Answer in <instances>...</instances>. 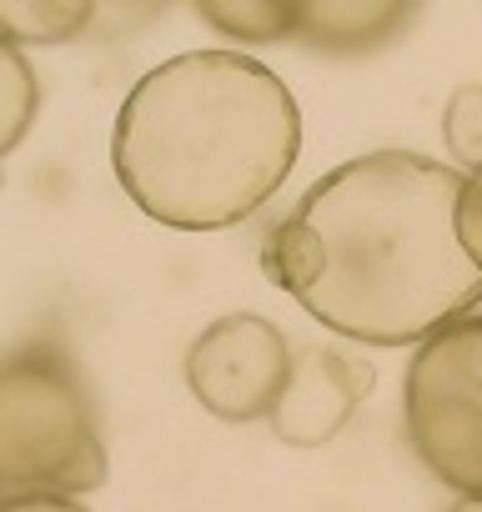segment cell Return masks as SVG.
<instances>
[{"mask_svg": "<svg viewBox=\"0 0 482 512\" xmlns=\"http://www.w3.org/2000/svg\"><path fill=\"white\" fill-rule=\"evenodd\" d=\"M186 387L191 397L221 422H262L277 412L297 352L277 322L262 312H231L216 317L186 347Z\"/></svg>", "mask_w": 482, "mask_h": 512, "instance_id": "cell-5", "label": "cell"}, {"mask_svg": "<svg viewBox=\"0 0 482 512\" xmlns=\"http://www.w3.org/2000/svg\"><path fill=\"white\" fill-rule=\"evenodd\" d=\"M96 21L91 0H0V36L6 41H26V46H66L76 36H86Z\"/></svg>", "mask_w": 482, "mask_h": 512, "instance_id": "cell-9", "label": "cell"}, {"mask_svg": "<svg viewBox=\"0 0 482 512\" xmlns=\"http://www.w3.org/2000/svg\"><path fill=\"white\" fill-rule=\"evenodd\" d=\"M302 151V111L282 76L241 51H186L121 101L111 166L161 226L226 231L257 216Z\"/></svg>", "mask_w": 482, "mask_h": 512, "instance_id": "cell-2", "label": "cell"}, {"mask_svg": "<svg viewBox=\"0 0 482 512\" xmlns=\"http://www.w3.org/2000/svg\"><path fill=\"white\" fill-rule=\"evenodd\" d=\"M442 146L462 176H482V81H467L442 106Z\"/></svg>", "mask_w": 482, "mask_h": 512, "instance_id": "cell-11", "label": "cell"}, {"mask_svg": "<svg viewBox=\"0 0 482 512\" xmlns=\"http://www.w3.org/2000/svg\"><path fill=\"white\" fill-rule=\"evenodd\" d=\"M372 382H377L372 362H362L342 347H307L267 422L287 447H327L347 432V422L367 402Z\"/></svg>", "mask_w": 482, "mask_h": 512, "instance_id": "cell-6", "label": "cell"}, {"mask_svg": "<svg viewBox=\"0 0 482 512\" xmlns=\"http://www.w3.org/2000/svg\"><path fill=\"white\" fill-rule=\"evenodd\" d=\"M417 21L407 0H297V41L322 56H367Z\"/></svg>", "mask_w": 482, "mask_h": 512, "instance_id": "cell-7", "label": "cell"}, {"mask_svg": "<svg viewBox=\"0 0 482 512\" xmlns=\"http://www.w3.org/2000/svg\"><path fill=\"white\" fill-rule=\"evenodd\" d=\"M447 512H482V502H457V507H447Z\"/></svg>", "mask_w": 482, "mask_h": 512, "instance_id": "cell-14", "label": "cell"}, {"mask_svg": "<svg viewBox=\"0 0 482 512\" xmlns=\"http://www.w3.org/2000/svg\"><path fill=\"white\" fill-rule=\"evenodd\" d=\"M402 427L417 462L457 492L482 502V312L427 337L402 382Z\"/></svg>", "mask_w": 482, "mask_h": 512, "instance_id": "cell-4", "label": "cell"}, {"mask_svg": "<svg viewBox=\"0 0 482 512\" xmlns=\"http://www.w3.org/2000/svg\"><path fill=\"white\" fill-rule=\"evenodd\" d=\"M457 236H462L467 256L482 267V176H467V191L457 206Z\"/></svg>", "mask_w": 482, "mask_h": 512, "instance_id": "cell-12", "label": "cell"}, {"mask_svg": "<svg viewBox=\"0 0 482 512\" xmlns=\"http://www.w3.org/2000/svg\"><path fill=\"white\" fill-rule=\"evenodd\" d=\"M36 111H41L36 66L26 61V51H21L16 41L0 36V161H6V156L31 136Z\"/></svg>", "mask_w": 482, "mask_h": 512, "instance_id": "cell-10", "label": "cell"}, {"mask_svg": "<svg viewBox=\"0 0 482 512\" xmlns=\"http://www.w3.org/2000/svg\"><path fill=\"white\" fill-rule=\"evenodd\" d=\"M462 191L452 161L357 156L267 231L262 272L347 342L422 347L482 302V267L457 236Z\"/></svg>", "mask_w": 482, "mask_h": 512, "instance_id": "cell-1", "label": "cell"}, {"mask_svg": "<svg viewBox=\"0 0 482 512\" xmlns=\"http://www.w3.org/2000/svg\"><path fill=\"white\" fill-rule=\"evenodd\" d=\"M106 482L86 372L61 342L0 357V497H81Z\"/></svg>", "mask_w": 482, "mask_h": 512, "instance_id": "cell-3", "label": "cell"}, {"mask_svg": "<svg viewBox=\"0 0 482 512\" xmlns=\"http://www.w3.org/2000/svg\"><path fill=\"white\" fill-rule=\"evenodd\" d=\"M0 512H91L81 497H0Z\"/></svg>", "mask_w": 482, "mask_h": 512, "instance_id": "cell-13", "label": "cell"}, {"mask_svg": "<svg viewBox=\"0 0 482 512\" xmlns=\"http://www.w3.org/2000/svg\"><path fill=\"white\" fill-rule=\"evenodd\" d=\"M196 21L226 41H297V0H196Z\"/></svg>", "mask_w": 482, "mask_h": 512, "instance_id": "cell-8", "label": "cell"}]
</instances>
